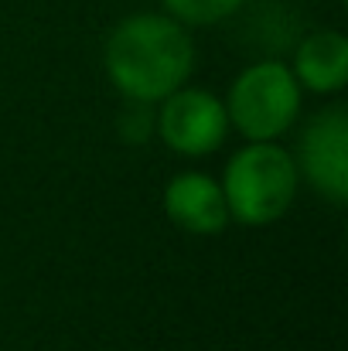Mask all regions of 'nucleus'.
<instances>
[{
  "label": "nucleus",
  "mask_w": 348,
  "mask_h": 351,
  "mask_svg": "<svg viewBox=\"0 0 348 351\" xmlns=\"http://www.w3.org/2000/svg\"><path fill=\"white\" fill-rule=\"evenodd\" d=\"M103 65L126 99L161 103L192 75L195 45L181 21L167 14H133L110 31Z\"/></svg>",
  "instance_id": "nucleus-1"
},
{
  "label": "nucleus",
  "mask_w": 348,
  "mask_h": 351,
  "mask_svg": "<svg viewBox=\"0 0 348 351\" xmlns=\"http://www.w3.org/2000/svg\"><path fill=\"white\" fill-rule=\"evenodd\" d=\"M222 195L229 219L239 226H270L287 215L297 195V164L294 157L270 143H249L226 167Z\"/></svg>",
  "instance_id": "nucleus-2"
},
{
  "label": "nucleus",
  "mask_w": 348,
  "mask_h": 351,
  "mask_svg": "<svg viewBox=\"0 0 348 351\" xmlns=\"http://www.w3.org/2000/svg\"><path fill=\"white\" fill-rule=\"evenodd\" d=\"M301 110V86L283 62H256L232 82L226 99L229 123L249 143L283 136Z\"/></svg>",
  "instance_id": "nucleus-3"
},
{
  "label": "nucleus",
  "mask_w": 348,
  "mask_h": 351,
  "mask_svg": "<svg viewBox=\"0 0 348 351\" xmlns=\"http://www.w3.org/2000/svg\"><path fill=\"white\" fill-rule=\"evenodd\" d=\"M161 117H157V133L161 140L181 154V157H205L222 147L229 133V117L226 103L216 99L205 89H174L167 99H161Z\"/></svg>",
  "instance_id": "nucleus-4"
},
{
  "label": "nucleus",
  "mask_w": 348,
  "mask_h": 351,
  "mask_svg": "<svg viewBox=\"0 0 348 351\" xmlns=\"http://www.w3.org/2000/svg\"><path fill=\"white\" fill-rule=\"evenodd\" d=\"M301 167L308 181L332 202L348 198V117L332 106L308 123L301 136Z\"/></svg>",
  "instance_id": "nucleus-5"
},
{
  "label": "nucleus",
  "mask_w": 348,
  "mask_h": 351,
  "mask_svg": "<svg viewBox=\"0 0 348 351\" xmlns=\"http://www.w3.org/2000/svg\"><path fill=\"white\" fill-rule=\"evenodd\" d=\"M164 212L181 232L192 235H219L229 222L222 184L202 171H185L167 181Z\"/></svg>",
  "instance_id": "nucleus-6"
},
{
  "label": "nucleus",
  "mask_w": 348,
  "mask_h": 351,
  "mask_svg": "<svg viewBox=\"0 0 348 351\" xmlns=\"http://www.w3.org/2000/svg\"><path fill=\"white\" fill-rule=\"evenodd\" d=\"M294 79L311 93H338L348 82V38L338 31H314L294 51Z\"/></svg>",
  "instance_id": "nucleus-7"
},
{
  "label": "nucleus",
  "mask_w": 348,
  "mask_h": 351,
  "mask_svg": "<svg viewBox=\"0 0 348 351\" xmlns=\"http://www.w3.org/2000/svg\"><path fill=\"white\" fill-rule=\"evenodd\" d=\"M181 24H219L242 7V0H161Z\"/></svg>",
  "instance_id": "nucleus-8"
}]
</instances>
